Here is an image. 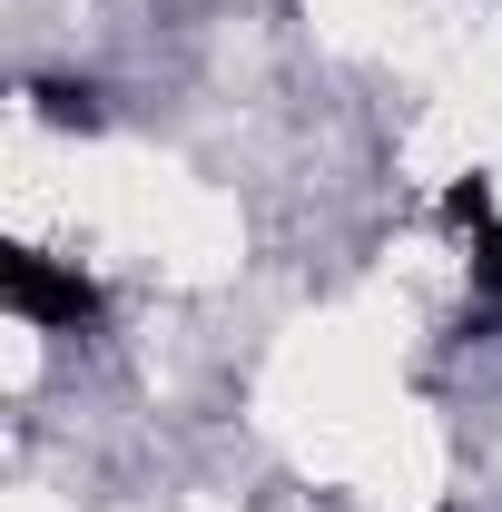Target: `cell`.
I'll return each mask as SVG.
<instances>
[{
    "instance_id": "1",
    "label": "cell",
    "mask_w": 502,
    "mask_h": 512,
    "mask_svg": "<svg viewBox=\"0 0 502 512\" xmlns=\"http://www.w3.org/2000/svg\"><path fill=\"white\" fill-rule=\"evenodd\" d=\"M0 296H10V316L20 325H50V335H79V325H99V286L60 266V256L40 247H10L0 256Z\"/></svg>"
},
{
    "instance_id": "2",
    "label": "cell",
    "mask_w": 502,
    "mask_h": 512,
    "mask_svg": "<svg viewBox=\"0 0 502 512\" xmlns=\"http://www.w3.org/2000/svg\"><path fill=\"white\" fill-rule=\"evenodd\" d=\"M473 237H483V256H473V276H483V306L502 316V227H493V217H473Z\"/></svg>"
},
{
    "instance_id": "3",
    "label": "cell",
    "mask_w": 502,
    "mask_h": 512,
    "mask_svg": "<svg viewBox=\"0 0 502 512\" xmlns=\"http://www.w3.org/2000/svg\"><path fill=\"white\" fill-rule=\"evenodd\" d=\"M40 99H50V119H60V128H89V119H99L89 89H40Z\"/></svg>"
}]
</instances>
